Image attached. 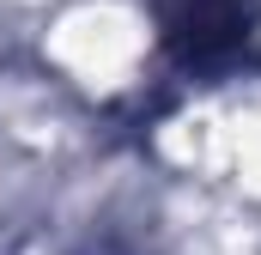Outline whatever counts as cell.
<instances>
[{
	"label": "cell",
	"mask_w": 261,
	"mask_h": 255,
	"mask_svg": "<svg viewBox=\"0 0 261 255\" xmlns=\"http://www.w3.org/2000/svg\"><path fill=\"white\" fill-rule=\"evenodd\" d=\"M255 0H170L164 6V49L182 73H231L249 55Z\"/></svg>",
	"instance_id": "cell-1"
}]
</instances>
